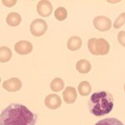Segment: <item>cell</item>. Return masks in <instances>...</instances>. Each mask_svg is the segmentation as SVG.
Segmentation results:
<instances>
[{
    "instance_id": "obj_1",
    "label": "cell",
    "mask_w": 125,
    "mask_h": 125,
    "mask_svg": "<svg viewBox=\"0 0 125 125\" xmlns=\"http://www.w3.org/2000/svg\"><path fill=\"white\" fill-rule=\"evenodd\" d=\"M38 117L27 107L11 104L1 113V125H35Z\"/></svg>"
},
{
    "instance_id": "obj_2",
    "label": "cell",
    "mask_w": 125,
    "mask_h": 125,
    "mask_svg": "<svg viewBox=\"0 0 125 125\" xmlns=\"http://www.w3.org/2000/svg\"><path fill=\"white\" fill-rule=\"evenodd\" d=\"M88 108L90 113L97 117L108 114L114 108V98L112 94L105 91L93 94L88 100Z\"/></svg>"
},
{
    "instance_id": "obj_3",
    "label": "cell",
    "mask_w": 125,
    "mask_h": 125,
    "mask_svg": "<svg viewBox=\"0 0 125 125\" xmlns=\"http://www.w3.org/2000/svg\"><path fill=\"white\" fill-rule=\"evenodd\" d=\"M88 51L93 55H106L110 50V45L105 39L92 38L88 41Z\"/></svg>"
},
{
    "instance_id": "obj_4",
    "label": "cell",
    "mask_w": 125,
    "mask_h": 125,
    "mask_svg": "<svg viewBox=\"0 0 125 125\" xmlns=\"http://www.w3.org/2000/svg\"><path fill=\"white\" fill-rule=\"evenodd\" d=\"M29 29L30 33L34 37H41L47 32L48 23L42 19H36L30 23Z\"/></svg>"
},
{
    "instance_id": "obj_5",
    "label": "cell",
    "mask_w": 125,
    "mask_h": 125,
    "mask_svg": "<svg viewBox=\"0 0 125 125\" xmlns=\"http://www.w3.org/2000/svg\"><path fill=\"white\" fill-rule=\"evenodd\" d=\"M94 28L99 32H107L112 27V21L106 16H97L93 21Z\"/></svg>"
},
{
    "instance_id": "obj_6",
    "label": "cell",
    "mask_w": 125,
    "mask_h": 125,
    "mask_svg": "<svg viewBox=\"0 0 125 125\" xmlns=\"http://www.w3.org/2000/svg\"><path fill=\"white\" fill-rule=\"evenodd\" d=\"M36 9H37V13H39V16L43 18H47L52 14L53 7L51 2L48 1V0H42L37 3Z\"/></svg>"
},
{
    "instance_id": "obj_7",
    "label": "cell",
    "mask_w": 125,
    "mask_h": 125,
    "mask_svg": "<svg viewBox=\"0 0 125 125\" xmlns=\"http://www.w3.org/2000/svg\"><path fill=\"white\" fill-rule=\"evenodd\" d=\"M33 44L27 40H20L14 45V51L19 55H28L33 51Z\"/></svg>"
},
{
    "instance_id": "obj_8",
    "label": "cell",
    "mask_w": 125,
    "mask_h": 125,
    "mask_svg": "<svg viewBox=\"0 0 125 125\" xmlns=\"http://www.w3.org/2000/svg\"><path fill=\"white\" fill-rule=\"evenodd\" d=\"M22 86H23V84H22L21 80L18 78H11L8 80H5L2 84V87L6 91L10 93L19 91V90L21 89Z\"/></svg>"
},
{
    "instance_id": "obj_9",
    "label": "cell",
    "mask_w": 125,
    "mask_h": 125,
    "mask_svg": "<svg viewBox=\"0 0 125 125\" xmlns=\"http://www.w3.org/2000/svg\"><path fill=\"white\" fill-rule=\"evenodd\" d=\"M44 104L49 109H57L62 105V99L57 94H48L44 99Z\"/></svg>"
},
{
    "instance_id": "obj_10",
    "label": "cell",
    "mask_w": 125,
    "mask_h": 125,
    "mask_svg": "<svg viewBox=\"0 0 125 125\" xmlns=\"http://www.w3.org/2000/svg\"><path fill=\"white\" fill-rule=\"evenodd\" d=\"M62 98H63L64 102L68 104H72L78 98V93L75 88L73 87H66L64 91L62 92Z\"/></svg>"
},
{
    "instance_id": "obj_11",
    "label": "cell",
    "mask_w": 125,
    "mask_h": 125,
    "mask_svg": "<svg viewBox=\"0 0 125 125\" xmlns=\"http://www.w3.org/2000/svg\"><path fill=\"white\" fill-rule=\"evenodd\" d=\"M82 39L78 36H72L71 38H69L67 42V48L68 50L72 52L78 51V49H80V48L82 47Z\"/></svg>"
},
{
    "instance_id": "obj_12",
    "label": "cell",
    "mask_w": 125,
    "mask_h": 125,
    "mask_svg": "<svg viewBox=\"0 0 125 125\" xmlns=\"http://www.w3.org/2000/svg\"><path fill=\"white\" fill-rule=\"evenodd\" d=\"M22 22V17L19 13L12 12L6 18V23L10 27H17Z\"/></svg>"
},
{
    "instance_id": "obj_13",
    "label": "cell",
    "mask_w": 125,
    "mask_h": 125,
    "mask_svg": "<svg viewBox=\"0 0 125 125\" xmlns=\"http://www.w3.org/2000/svg\"><path fill=\"white\" fill-rule=\"evenodd\" d=\"M76 69L80 73H88L92 69V65L88 60L80 59L76 62Z\"/></svg>"
},
{
    "instance_id": "obj_14",
    "label": "cell",
    "mask_w": 125,
    "mask_h": 125,
    "mask_svg": "<svg viewBox=\"0 0 125 125\" xmlns=\"http://www.w3.org/2000/svg\"><path fill=\"white\" fill-rule=\"evenodd\" d=\"M78 94L81 96H88L92 93V86L88 81H82L78 86Z\"/></svg>"
},
{
    "instance_id": "obj_15",
    "label": "cell",
    "mask_w": 125,
    "mask_h": 125,
    "mask_svg": "<svg viewBox=\"0 0 125 125\" xmlns=\"http://www.w3.org/2000/svg\"><path fill=\"white\" fill-rule=\"evenodd\" d=\"M64 88V82L62 78H55L52 80L50 83V88L54 93L61 92Z\"/></svg>"
},
{
    "instance_id": "obj_16",
    "label": "cell",
    "mask_w": 125,
    "mask_h": 125,
    "mask_svg": "<svg viewBox=\"0 0 125 125\" xmlns=\"http://www.w3.org/2000/svg\"><path fill=\"white\" fill-rule=\"evenodd\" d=\"M12 51L9 47L2 46L0 48V61L2 62H7L12 58Z\"/></svg>"
},
{
    "instance_id": "obj_17",
    "label": "cell",
    "mask_w": 125,
    "mask_h": 125,
    "mask_svg": "<svg viewBox=\"0 0 125 125\" xmlns=\"http://www.w3.org/2000/svg\"><path fill=\"white\" fill-rule=\"evenodd\" d=\"M54 17L58 21H63L68 17V11L65 8L58 7L54 11Z\"/></svg>"
},
{
    "instance_id": "obj_18",
    "label": "cell",
    "mask_w": 125,
    "mask_h": 125,
    "mask_svg": "<svg viewBox=\"0 0 125 125\" xmlns=\"http://www.w3.org/2000/svg\"><path fill=\"white\" fill-rule=\"evenodd\" d=\"M95 125H124V124L117 118H107L97 122Z\"/></svg>"
},
{
    "instance_id": "obj_19",
    "label": "cell",
    "mask_w": 125,
    "mask_h": 125,
    "mask_svg": "<svg viewBox=\"0 0 125 125\" xmlns=\"http://www.w3.org/2000/svg\"><path fill=\"white\" fill-rule=\"evenodd\" d=\"M124 23H125V12L120 13V14L118 15V17L117 18L115 19V21H114L113 26H114V28L115 29H120Z\"/></svg>"
},
{
    "instance_id": "obj_20",
    "label": "cell",
    "mask_w": 125,
    "mask_h": 125,
    "mask_svg": "<svg viewBox=\"0 0 125 125\" xmlns=\"http://www.w3.org/2000/svg\"><path fill=\"white\" fill-rule=\"evenodd\" d=\"M118 42L121 46L125 48V31H120L118 33Z\"/></svg>"
},
{
    "instance_id": "obj_21",
    "label": "cell",
    "mask_w": 125,
    "mask_h": 125,
    "mask_svg": "<svg viewBox=\"0 0 125 125\" xmlns=\"http://www.w3.org/2000/svg\"><path fill=\"white\" fill-rule=\"evenodd\" d=\"M2 3H3V4H4V6H6V7H8V8H12V7H13L15 4H16V3H17V1L16 0H3L2 1Z\"/></svg>"
},
{
    "instance_id": "obj_22",
    "label": "cell",
    "mask_w": 125,
    "mask_h": 125,
    "mask_svg": "<svg viewBox=\"0 0 125 125\" xmlns=\"http://www.w3.org/2000/svg\"><path fill=\"white\" fill-rule=\"evenodd\" d=\"M124 92H125V83H124Z\"/></svg>"
}]
</instances>
